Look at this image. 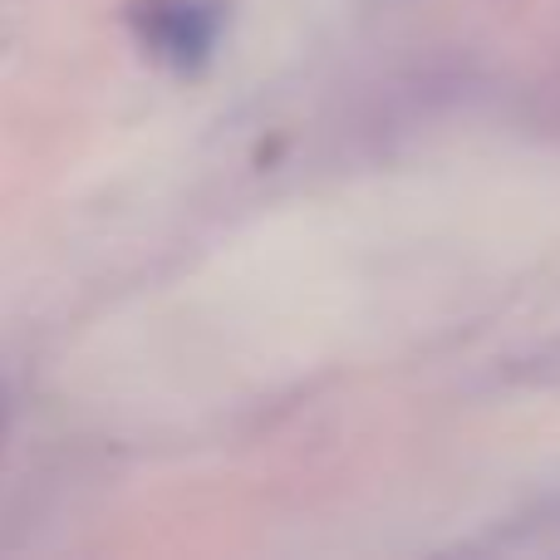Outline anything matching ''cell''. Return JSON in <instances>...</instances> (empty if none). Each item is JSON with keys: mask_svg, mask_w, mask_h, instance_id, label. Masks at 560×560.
Returning a JSON list of instances; mask_svg holds the SVG:
<instances>
[{"mask_svg": "<svg viewBox=\"0 0 560 560\" xmlns=\"http://www.w3.org/2000/svg\"><path fill=\"white\" fill-rule=\"evenodd\" d=\"M128 30L148 59L177 69V74H192L222 45L226 5L222 0H133Z\"/></svg>", "mask_w": 560, "mask_h": 560, "instance_id": "6da1fadb", "label": "cell"}, {"mask_svg": "<svg viewBox=\"0 0 560 560\" xmlns=\"http://www.w3.org/2000/svg\"><path fill=\"white\" fill-rule=\"evenodd\" d=\"M5 428H10V394L0 388V443H5Z\"/></svg>", "mask_w": 560, "mask_h": 560, "instance_id": "7a4b0ae2", "label": "cell"}]
</instances>
